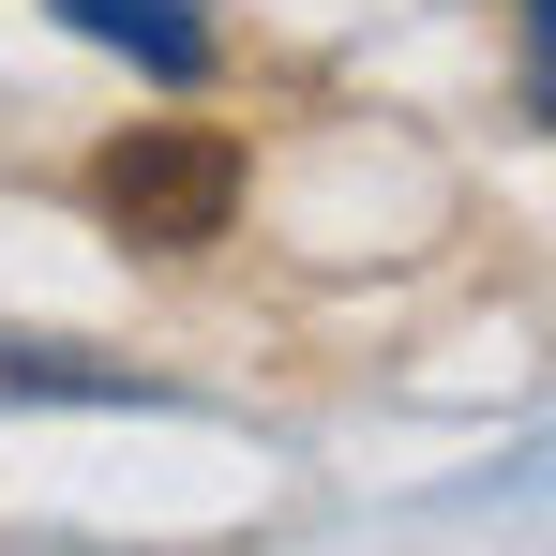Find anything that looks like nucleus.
<instances>
[{
  "label": "nucleus",
  "instance_id": "1",
  "mask_svg": "<svg viewBox=\"0 0 556 556\" xmlns=\"http://www.w3.org/2000/svg\"><path fill=\"white\" fill-rule=\"evenodd\" d=\"M105 226H136V241H166V256H195V241H226V211H241V136H211V121H151V136H105Z\"/></svg>",
  "mask_w": 556,
  "mask_h": 556
},
{
  "label": "nucleus",
  "instance_id": "2",
  "mask_svg": "<svg viewBox=\"0 0 556 556\" xmlns=\"http://www.w3.org/2000/svg\"><path fill=\"white\" fill-rule=\"evenodd\" d=\"M61 15H76L91 46H121V61H151L166 91L211 76V15H195V0H61Z\"/></svg>",
  "mask_w": 556,
  "mask_h": 556
}]
</instances>
